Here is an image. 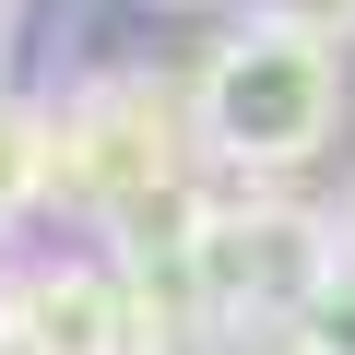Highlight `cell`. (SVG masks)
Segmentation results:
<instances>
[{"mask_svg": "<svg viewBox=\"0 0 355 355\" xmlns=\"http://www.w3.org/2000/svg\"><path fill=\"white\" fill-rule=\"evenodd\" d=\"M272 24H296V36L343 48V36H355V0H272Z\"/></svg>", "mask_w": 355, "mask_h": 355, "instance_id": "cell-8", "label": "cell"}, {"mask_svg": "<svg viewBox=\"0 0 355 355\" xmlns=\"http://www.w3.org/2000/svg\"><path fill=\"white\" fill-rule=\"evenodd\" d=\"M331 249H343V272H355V190L331 202Z\"/></svg>", "mask_w": 355, "mask_h": 355, "instance_id": "cell-9", "label": "cell"}, {"mask_svg": "<svg viewBox=\"0 0 355 355\" xmlns=\"http://www.w3.org/2000/svg\"><path fill=\"white\" fill-rule=\"evenodd\" d=\"M331 272H343V249H331V214H308V202L249 190V202L202 214V320H296Z\"/></svg>", "mask_w": 355, "mask_h": 355, "instance_id": "cell-3", "label": "cell"}, {"mask_svg": "<svg viewBox=\"0 0 355 355\" xmlns=\"http://www.w3.org/2000/svg\"><path fill=\"white\" fill-rule=\"evenodd\" d=\"M190 83H166V71H95L83 95L48 107V202L71 214H130L154 190H190Z\"/></svg>", "mask_w": 355, "mask_h": 355, "instance_id": "cell-2", "label": "cell"}, {"mask_svg": "<svg viewBox=\"0 0 355 355\" xmlns=\"http://www.w3.org/2000/svg\"><path fill=\"white\" fill-rule=\"evenodd\" d=\"M0 355H142V308L107 261H12L0 272Z\"/></svg>", "mask_w": 355, "mask_h": 355, "instance_id": "cell-4", "label": "cell"}, {"mask_svg": "<svg viewBox=\"0 0 355 355\" xmlns=\"http://www.w3.org/2000/svg\"><path fill=\"white\" fill-rule=\"evenodd\" d=\"M331 119H343V48H320V36H296V24H237L202 71H190V130H202V154L214 166H237V178H284V166H308L320 142H331Z\"/></svg>", "mask_w": 355, "mask_h": 355, "instance_id": "cell-1", "label": "cell"}, {"mask_svg": "<svg viewBox=\"0 0 355 355\" xmlns=\"http://www.w3.org/2000/svg\"><path fill=\"white\" fill-rule=\"evenodd\" d=\"M24 214H48V107L0 95V237Z\"/></svg>", "mask_w": 355, "mask_h": 355, "instance_id": "cell-5", "label": "cell"}, {"mask_svg": "<svg viewBox=\"0 0 355 355\" xmlns=\"http://www.w3.org/2000/svg\"><path fill=\"white\" fill-rule=\"evenodd\" d=\"M202 355H308L296 320H202Z\"/></svg>", "mask_w": 355, "mask_h": 355, "instance_id": "cell-7", "label": "cell"}, {"mask_svg": "<svg viewBox=\"0 0 355 355\" xmlns=\"http://www.w3.org/2000/svg\"><path fill=\"white\" fill-rule=\"evenodd\" d=\"M296 343H308V355H355V272H331V284L296 308Z\"/></svg>", "mask_w": 355, "mask_h": 355, "instance_id": "cell-6", "label": "cell"}]
</instances>
